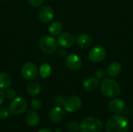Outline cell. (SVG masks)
I'll return each mask as SVG.
<instances>
[{
	"label": "cell",
	"mask_w": 133,
	"mask_h": 132,
	"mask_svg": "<svg viewBox=\"0 0 133 132\" xmlns=\"http://www.w3.org/2000/svg\"><path fill=\"white\" fill-rule=\"evenodd\" d=\"M129 121L123 116L115 115L111 117L106 124V132H128Z\"/></svg>",
	"instance_id": "obj_1"
},
{
	"label": "cell",
	"mask_w": 133,
	"mask_h": 132,
	"mask_svg": "<svg viewBox=\"0 0 133 132\" xmlns=\"http://www.w3.org/2000/svg\"><path fill=\"white\" fill-rule=\"evenodd\" d=\"M101 93L108 98H116L121 93L119 85L112 79H104L101 84Z\"/></svg>",
	"instance_id": "obj_2"
},
{
	"label": "cell",
	"mask_w": 133,
	"mask_h": 132,
	"mask_svg": "<svg viewBox=\"0 0 133 132\" xmlns=\"http://www.w3.org/2000/svg\"><path fill=\"white\" fill-rule=\"evenodd\" d=\"M79 130L81 132H101L103 130V123L97 117H89L82 121Z\"/></svg>",
	"instance_id": "obj_3"
},
{
	"label": "cell",
	"mask_w": 133,
	"mask_h": 132,
	"mask_svg": "<svg viewBox=\"0 0 133 132\" xmlns=\"http://www.w3.org/2000/svg\"><path fill=\"white\" fill-rule=\"evenodd\" d=\"M39 47L44 53L50 54L56 51L58 43L53 36L45 35L39 40Z\"/></svg>",
	"instance_id": "obj_4"
},
{
	"label": "cell",
	"mask_w": 133,
	"mask_h": 132,
	"mask_svg": "<svg viewBox=\"0 0 133 132\" xmlns=\"http://www.w3.org/2000/svg\"><path fill=\"white\" fill-rule=\"evenodd\" d=\"M27 107V102L22 97H16L12 100L9 107V112L15 115L23 114Z\"/></svg>",
	"instance_id": "obj_5"
},
{
	"label": "cell",
	"mask_w": 133,
	"mask_h": 132,
	"mask_svg": "<svg viewBox=\"0 0 133 132\" xmlns=\"http://www.w3.org/2000/svg\"><path fill=\"white\" fill-rule=\"evenodd\" d=\"M63 107L67 112H76L81 108L82 100L77 96H71L64 100Z\"/></svg>",
	"instance_id": "obj_6"
},
{
	"label": "cell",
	"mask_w": 133,
	"mask_h": 132,
	"mask_svg": "<svg viewBox=\"0 0 133 132\" xmlns=\"http://www.w3.org/2000/svg\"><path fill=\"white\" fill-rule=\"evenodd\" d=\"M106 54H107L106 49L103 46L97 45L90 50L88 54V58L92 62L98 63L105 58Z\"/></svg>",
	"instance_id": "obj_7"
},
{
	"label": "cell",
	"mask_w": 133,
	"mask_h": 132,
	"mask_svg": "<svg viewBox=\"0 0 133 132\" xmlns=\"http://www.w3.org/2000/svg\"><path fill=\"white\" fill-rule=\"evenodd\" d=\"M21 73L24 79L27 80H33L37 76L38 69L34 63L26 62L22 67Z\"/></svg>",
	"instance_id": "obj_8"
},
{
	"label": "cell",
	"mask_w": 133,
	"mask_h": 132,
	"mask_svg": "<svg viewBox=\"0 0 133 132\" xmlns=\"http://www.w3.org/2000/svg\"><path fill=\"white\" fill-rule=\"evenodd\" d=\"M57 43L59 46L62 47L69 48V47H71L74 44L75 37L70 33L64 32V33H60L59 36L58 37Z\"/></svg>",
	"instance_id": "obj_9"
},
{
	"label": "cell",
	"mask_w": 133,
	"mask_h": 132,
	"mask_svg": "<svg viewBox=\"0 0 133 132\" xmlns=\"http://www.w3.org/2000/svg\"><path fill=\"white\" fill-rule=\"evenodd\" d=\"M65 64L69 69L72 71H77L82 67V60L77 54H71L66 57Z\"/></svg>",
	"instance_id": "obj_10"
},
{
	"label": "cell",
	"mask_w": 133,
	"mask_h": 132,
	"mask_svg": "<svg viewBox=\"0 0 133 132\" xmlns=\"http://www.w3.org/2000/svg\"><path fill=\"white\" fill-rule=\"evenodd\" d=\"M39 19L44 23H49L54 19L53 9L48 5L41 7L39 11Z\"/></svg>",
	"instance_id": "obj_11"
},
{
	"label": "cell",
	"mask_w": 133,
	"mask_h": 132,
	"mask_svg": "<svg viewBox=\"0 0 133 132\" xmlns=\"http://www.w3.org/2000/svg\"><path fill=\"white\" fill-rule=\"evenodd\" d=\"M65 115V111L60 107H56L49 112V119L52 122H60L64 119Z\"/></svg>",
	"instance_id": "obj_12"
},
{
	"label": "cell",
	"mask_w": 133,
	"mask_h": 132,
	"mask_svg": "<svg viewBox=\"0 0 133 132\" xmlns=\"http://www.w3.org/2000/svg\"><path fill=\"white\" fill-rule=\"evenodd\" d=\"M125 102L121 99H114L109 103V106H108L111 112L115 114H118L122 112L125 109Z\"/></svg>",
	"instance_id": "obj_13"
},
{
	"label": "cell",
	"mask_w": 133,
	"mask_h": 132,
	"mask_svg": "<svg viewBox=\"0 0 133 132\" xmlns=\"http://www.w3.org/2000/svg\"><path fill=\"white\" fill-rule=\"evenodd\" d=\"M122 72V65L118 61H113L110 63L106 69V73L111 77L118 76Z\"/></svg>",
	"instance_id": "obj_14"
},
{
	"label": "cell",
	"mask_w": 133,
	"mask_h": 132,
	"mask_svg": "<svg viewBox=\"0 0 133 132\" xmlns=\"http://www.w3.org/2000/svg\"><path fill=\"white\" fill-rule=\"evenodd\" d=\"M99 86V81L97 77H88L83 81V86L87 91H94Z\"/></svg>",
	"instance_id": "obj_15"
},
{
	"label": "cell",
	"mask_w": 133,
	"mask_h": 132,
	"mask_svg": "<svg viewBox=\"0 0 133 132\" xmlns=\"http://www.w3.org/2000/svg\"><path fill=\"white\" fill-rule=\"evenodd\" d=\"M77 44L81 48L87 49L89 47H90V45L92 44V38L89 34L83 33V34H81V35H79L78 37Z\"/></svg>",
	"instance_id": "obj_16"
},
{
	"label": "cell",
	"mask_w": 133,
	"mask_h": 132,
	"mask_svg": "<svg viewBox=\"0 0 133 132\" xmlns=\"http://www.w3.org/2000/svg\"><path fill=\"white\" fill-rule=\"evenodd\" d=\"M26 122L29 126L35 127L40 123V117L35 111H30L26 116Z\"/></svg>",
	"instance_id": "obj_17"
},
{
	"label": "cell",
	"mask_w": 133,
	"mask_h": 132,
	"mask_svg": "<svg viewBox=\"0 0 133 132\" xmlns=\"http://www.w3.org/2000/svg\"><path fill=\"white\" fill-rule=\"evenodd\" d=\"M63 26L62 23L58 22V21H54L52 22L50 26H48V31L50 33V34L51 36H56L61 33V32L62 31Z\"/></svg>",
	"instance_id": "obj_18"
},
{
	"label": "cell",
	"mask_w": 133,
	"mask_h": 132,
	"mask_svg": "<svg viewBox=\"0 0 133 132\" xmlns=\"http://www.w3.org/2000/svg\"><path fill=\"white\" fill-rule=\"evenodd\" d=\"M12 83L11 77L9 74L5 72L0 73V89H7L10 87Z\"/></svg>",
	"instance_id": "obj_19"
},
{
	"label": "cell",
	"mask_w": 133,
	"mask_h": 132,
	"mask_svg": "<svg viewBox=\"0 0 133 132\" xmlns=\"http://www.w3.org/2000/svg\"><path fill=\"white\" fill-rule=\"evenodd\" d=\"M26 90L28 93L31 96H37L41 92V87L38 82H31L26 86Z\"/></svg>",
	"instance_id": "obj_20"
},
{
	"label": "cell",
	"mask_w": 133,
	"mask_h": 132,
	"mask_svg": "<svg viewBox=\"0 0 133 132\" xmlns=\"http://www.w3.org/2000/svg\"><path fill=\"white\" fill-rule=\"evenodd\" d=\"M38 72L40 74V75L41 76V78L43 79H47L48 78L51 74V67L50 65H48V63H43L38 69Z\"/></svg>",
	"instance_id": "obj_21"
},
{
	"label": "cell",
	"mask_w": 133,
	"mask_h": 132,
	"mask_svg": "<svg viewBox=\"0 0 133 132\" xmlns=\"http://www.w3.org/2000/svg\"><path fill=\"white\" fill-rule=\"evenodd\" d=\"M67 128L70 132H76L79 130V125L76 121H71L67 125Z\"/></svg>",
	"instance_id": "obj_22"
},
{
	"label": "cell",
	"mask_w": 133,
	"mask_h": 132,
	"mask_svg": "<svg viewBox=\"0 0 133 132\" xmlns=\"http://www.w3.org/2000/svg\"><path fill=\"white\" fill-rule=\"evenodd\" d=\"M42 107V103L39 100H34L31 102V108L34 110H39Z\"/></svg>",
	"instance_id": "obj_23"
},
{
	"label": "cell",
	"mask_w": 133,
	"mask_h": 132,
	"mask_svg": "<svg viewBox=\"0 0 133 132\" xmlns=\"http://www.w3.org/2000/svg\"><path fill=\"white\" fill-rule=\"evenodd\" d=\"M9 110L6 107H2L0 109V118L2 119H6L9 116Z\"/></svg>",
	"instance_id": "obj_24"
},
{
	"label": "cell",
	"mask_w": 133,
	"mask_h": 132,
	"mask_svg": "<svg viewBox=\"0 0 133 132\" xmlns=\"http://www.w3.org/2000/svg\"><path fill=\"white\" fill-rule=\"evenodd\" d=\"M44 0H27L28 4L32 7H39L41 6Z\"/></svg>",
	"instance_id": "obj_25"
},
{
	"label": "cell",
	"mask_w": 133,
	"mask_h": 132,
	"mask_svg": "<svg viewBox=\"0 0 133 132\" xmlns=\"http://www.w3.org/2000/svg\"><path fill=\"white\" fill-rule=\"evenodd\" d=\"M16 91L13 89H7V91L5 93V96L9 100H13L16 97Z\"/></svg>",
	"instance_id": "obj_26"
},
{
	"label": "cell",
	"mask_w": 133,
	"mask_h": 132,
	"mask_svg": "<svg viewBox=\"0 0 133 132\" xmlns=\"http://www.w3.org/2000/svg\"><path fill=\"white\" fill-rule=\"evenodd\" d=\"M95 75H96V77H97L98 79H104V77H105V75H106V73H105V72H104V70L99 69V70H97V71L95 72Z\"/></svg>",
	"instance_id": "obj_27"
},
{
	"label": "cell",
	"mask_w": 133,
	"mask_h": 132,
	"mask_svg": "<svg viewBox=\"0 0 133 132\" xmlns=\"http://www.w3.org/2000/svg\"><path fill=\"white\" fill-rule=\"evenodd\" d=\"M54 100H55V103H57L58 105H63V103H64V100H65L63 99L62 96H57L55 97Z\"/></svg>",
	"instance_id": "obj_28"
},
{
	"label": "cell",
	"mask_w": 133,
	"mask_h": 132,
	"mask_svg": "<svg viewBox=\"0 0 133 132\" xmlns=\"http://www.w3.org/2000/svg\"><path fill=\"white\" fill-rule=\"evenodd\" d=\"M5 98V93H4L2 90H0V105L4 102Z\"/></svg>",
	"instance_id": "obj_29"
},
{
	"label": "cell",
	"mask_w": 133,
	"mask_h": 132,
	"mask_svg": "<svg viewBox=\"0 0 133 132\" xmlns=\"http://www.w3.org/2000/svg\"><path fill=\"white\" fill-rule=\"evenodd\" d=\"M58 56L61 58H64L66 56V52L64 50H59L58 51Z\"/></svg>",
	"instance_id": "obj_30"
},
{
	"label": "cell",
	"mask_w": 133,
	"mask_h": 132,
	"mask_svg": "<svg viewBox=\"0 0 133 132\" xmlns=\"http://www.w3.org/2000/svg\"><path fill=\"white\" fill-rule=\"evenodd\" d=\"M38 132H53V131H50V130H48V129H41V130H40Z\"/></svg>",
	"instance_id": "obj_31"
},
{
	"label": "cell",
	"mask_w": 133,
	"mask_h": 132,
	"mask_svg": "<svg viewBox=\"0 0 133 132\" xmlns=\"http://www.w3.org/2000/svg\"><path fill=\"white\" fill-rule=\"evenodd\" d=\"M54 132H62V131H61V130H60V129H56V130H55Z\"/></svg>",
	"instance_id": "obj_32"
}]
</instances>
